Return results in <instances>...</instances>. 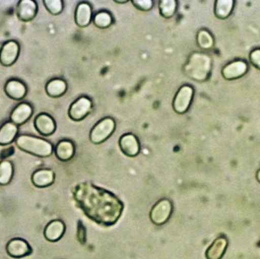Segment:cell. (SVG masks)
<instances>
[{
    "label": "cell",
    "instance_id": "cell-1",
    "mask_svg": "<svg viewBox=\"0 0 260 259\" xmlns=\"http://www.w3.org/2000/svg\"><path fill=\"white\" fill-rule=\"evenodd\" d=\"M73 198L85 216L102 227L116 225L124 209L123 202L115 195L89 182L78 184Z\"/></svg>",
    "mask_w": 260,
    "mask_h": 259
},
{
    "label": "cell",
    "instance_id": "cell-2",
    "mask_svg": "<svg viewBox=\"0 0 260 259\" xmlns=\"http://www.w3.org/2000/svg\"><path fill=\"white\" fill-rule=\"evenodd\" d=\"M211 68V58L202 53H192L184 67L186 76L197 82L206 81L210 74Z\"/></svg>",
    "mask_w": 260,
    "mask_h": 259
},
{
    "label": "cell",
    "instance_id": "cell-3",
    "mask_svg": "<svg viewBox=\"0 0 260 259\" xmlns=\"http://www.w3.org/2000/svg\"><path fill=\"white\" fill-rule=\"evenodd\" d=\"M18 149L39 158H47L53 154V147L47 140L28 135H22L15 139Z\"/></svg>",
    "mask_w": 260,
    "mask_h": 259
},
{
    "label": "cell",
    "instance_id": "cell-4",
    "mask_svg": "<svg viewBox=\"0 0 260 259\" xmlns=\"http://www.w3.org/2000/svg\"><path fill=\"white\" fill-rule=\"evenodd\" d=\"M116 123L114 119L107 117L99 121L90 132V140L93 144L105 142L114 133Z\"/></svg>",
    "mask_w": 260,
    "mask_h": 259
},
{
    "label": "cell",
    "instance_id": "cell-5",
    "mask_svg": "<svg viewBox=\"0 0 260 259\" xmlns=\"http://www.w3.org/2000/svg\"><path fill=\"white\" fill-rule=\"evenodd\" d=\"M173 213V204L169 199L159 200L150 211V220L157 226L165 225L169 220Z\"/></svg>",
    "mask_w": 260,
    "mask_h": 259
},
{
    "label": "cell",
    "instance_id": "cell-6",
    "mask_svg": "<svg viewBox=\"0 0 260 259\" xmlns=\"http://www.w3.org/2000/svg\"><path fill=\"white\" fill-rule=\"evenodd\" d=\"M193 88L189 85H183L179 89L173 100V108L177 114H185L190 106L193 97Z\"/></svg>",
    "mask_w": 260,
    "mask_h": 259
},
{
    "label": "cell",
    "instance_id": "cell-7",
    "mask_svg": "<svg viewBox=\"0 0 260 259\" xmlns=\"http://www.w3.org/2000/svg\"><path fill=\"white\" fill-rule=\"evenodd\" d=\"M92 103L86 97H79L73 102L69 109V117L73 121H81L84 120L91 112Z\"/></svg>",
    "mask_w": 260,
    "mask_h": 259
},
{
    "label": "cell",
    "instance_id": "cell-8",
    "mask_svg": "<svg viewBox=\"0 0 260 259\" xmlns=\"http://www.w3.org/2000/svg\"><path fill=\"white\" fill-rule=\"evenodd\" d=\"M19 44L15 41L5 43L0 49V63L3 66L14 65L19 56Z\"/></svg>",
    "mask_w": 260,
    "mask_h": 259
},
{
    "label": "cell",
    "instance_id": "cell-9",
    "mask_svg": "<svg viewBox=\"0 0 260 259\" xmlns=\"http://www.w3.org/2000/svg\"><path fill=\"white\" fill-rule=\"evenodd\" d=\"M6 249L8 255L15 258L28 256L32 252L31 247L28 243L20 238L11 240L6 245Z\"/></svg>",
    "mask_w": 260,
    "mask_h": 259
},
{
    "label": "cell",
    "instance_id": "cell-10",
    "mask_svg": "<svg viewBox=\"0 0 260 259\" xmlns=\"http://www.w3.org/2000/svg\"><path fill=\"white\" fill-rule=\"evenodd\" d=\"M38 9V4L34 0H21L17 4V17L23 22H28L35 18Z\"/></svg>",
    "mask_w": 260,
    "mask_h": 259
},
{
    "label": "cell",
    "instance_id": "cell-11",
    "mask_svg": "<svg viewBox=\"0 0 260 259\" xmlns=\"http://www.w3.org/2000/svg\"><path fill=\"white\" fill-rule=\"evenodd\" d=\"M248 66L243 60H236L223 67L221 75L226 80L232 81L240 79L247 73Z\"/></svg>",
    "mask_w": 260,
    "mask_h": 259
},
{
    "label": "cell",
    "instance_id": "cell-12",
    "mask_svg": "<svg viewBox=\"0 0 260 259\" xmlns=\"http://www.w3.org/2000/svg\"><path fill=\"white\" fill-rule=\"evenodd\" d=\"M35 127L43 136H50L56 131V122L48 114H40L35 120Z\"/></svg>",
    "mask_w": 260,
    "mask_h": 259
},
{
    "label": "cell",
    "instance_id": "cell-13",
    "mask_svg": "<svg viewBox=\"0 0 260 259\" xmlns=\"http://www.w3.org/2000/svg\"><path fill=\"white\" fill-rule=\"evenodd\" d=\"M119 145L122 152L126 156L131 158L137 156L140 152L139 140L133 134L127 133L122 135L119 140Z\"/></svg>",
    "mask_w": 260,
    "mask_h": 259
},
{
    "label": "cell",
    "instance_id": "cell-14",
    "mask_svg": "<svg viewBox=\"0 0 260 259\" xmlns=\"http://www.w3.org/2000/svg\"><path fill=\"white\" fill-rule=\"evenodd\" d=\"M32 114H33V108L29 103H19L11 113V122L16 126H21L28 121Z\"/></svg>",
    "mask_w": 260,
    "mask_h": 259
},
{
    "label": "cell",
    "instance_id": "cell-15",
    "mask_svg": "<svg viewBox=\"0 0 260 259\" xmlns=\"http://www.w3.org/2000/svg\"><path fill=\"white\" fill-rule=\"evenodd\" d=\"M65 224L60 220L50 221L44 229V235L46 240L51 243L59 241L65 234Z\"/></svg>",
    "mask_w": 260,
    "mask_h": 259
},
{
    "label": "cell",
    "instance_id": "cell-16",
    "mask_svg": "<svg viewBox=\"0 0 260 259\" xmlns=\"http://www.w3.org/2000/svg\"><path fill=\"white\" fill-rule=\"evenodd\" d=\"M5 93L12 100H21L27 94V88L21 81L11 79L5 85Z\"/></svg>",
    "mask_w": 260,
    "mask_h": 259
},
{
    "label": "cell",
    "instance_id": "cell-17",
    "mask_svg": "<svg viewBox=\"0 0 260 259\" xmlns=\"http://www.w3.org/2000/svg\"><path fill=\"white\" fill-rule=\"evenodd\" d=\"M55 173L53 170L48 169H41L37 170L31 176V181L35 187L38 188H45L50 187L54 182Z\"/></svg>",
    "mask_w": 260,
    "mask_h": 259
},
{
    "label": "cell",
    "instance_id": "cell-18",
    "mask_svg": "<svg viewBox=\"0 0 260 259\" xmlns=\"http://www.w3.org/2000/svg\"><path fill=\"white\" fill-rule=\"evenodd\" d=\"M92 18V9L88 3H82L78 5L75 13L76 24L81 27L89 25Z\"/></svg>",
    "mask_w": 260,
    "mask_h": 259
},
{
    "label": "cell",
    "instance_id": "cell-19",
    "mask_svg": "<svg viewBox=\"0 0 260 259\" xmlns=\"http://www.w3.org/2000/svg\"><path fill=\"white\" fill-rule=\"evenodd\" d=\"M227 239L225 237H218L206 252V257L207 259H221L225 253L228 247Z\"/></svg>",
    "mask_w": 260,
    "mask_h": 259
},
{
    "label": "cell",
    "instance_id": "cell-20",
    "mask_svg": "<svg viewBox=\"0 0 260 259\" xmlns=\"http://www.w3.org/2000/svg\"><path fill=\"white\" fill-rule=\"evenodd\" d=\"M18 127L12 122L5 123L0 127V145H9L17 138Z\"/></svg>",
    "mask_w": 260,
    "mask_h": 259
},
{
    "label": "cell",
    "instance_id": "cell-21",
    "mask_svg": "<svg viewBox=\"0 0 260 259\" xmlns=\"http://www.w3.org/2000/svg\"><path fill=\"white\" fill-rule=\"evenodd\" d=\"M74 144L69 140H62L56 144L55 155L62 162L70 161L75 155Z\"/></svg>",
    "mask_w": 260,
    "mask_h": 259
},
{
    "label": "cell",
    "instance_id": "cell-22",
    "mask_svg": "<svg viewBox=\"0 0 260 259\" xmlns=\"http://www.w3.org/2000/svg\"><path fill=\"white\" fill-rule=\"evenodd\" d=\"M67 90V82L62 79H53L46 85V92L51 97H61L65 94Z\"/></svg>",
    "mask_w": 260,
    "mask_h": 259
},
{
    "label": "cell",
    "instance_id": "cell-23",
    "mask_svg": "<svg viewBox=\"0 0 260 259\" xmlns=\"http://www.w3.org/2000/svg\"><path fill=\"white\" fill-rule=\"evenodd\" d=\"M235 6L233 0H218L215 2V15L220 19H225L232 14Z\"/></svg>",
    "mask_w": 260,
    "mask_h": 259
},
{
    "label": "cell",
    "instance_id": "cell-24",
    "mask_svg": "<svg viewBox=\"0 0 260 259\" xmlns=\"http://www.w3.org/2000/svg\"><path fill=\"white\" fill-rule=\"evenodd\" d=\"M13 176V165L9 161L0 162V185L6 186L10 183Z\"/></svg>",
    "mask_w": 260,
    "mask_h": 259
},
{
    "label": "cell",
    "instance_id": "cell-25",
    "mask_svg": "<svg viewBox=\"0 0 260 259\" xmlns=\"http://www.w3.org/2000/svg\"><path fill=\"white\" fill-rule=\"evenodd\" d=\"M177 1L175 0H161L159 2L160 14L164 18H171L177 11Z\"/></svg>",
    "mask_w": 260,
    "mask_h": 259
},
{
    "label": "cell",
    "instance_id": "cell-26",
    "mask_svg": "<svg viewBox=\"0 0 260 259\" xmlns=\"http://www.w3.org/2000/svg\"><path fill=\"white\" fill-rule=\"evenodd\" d=\"M112 16L108 12L102 11L96 14L94 17V24L99 28H108L112 24Z\"/></svg>",
    "mask_w": 260,
    "mask_h": 259
},
{
    "label": "cell",
    "instance_id": "cell-27",
    "mask_svg": "<svg viewBox=\"0 0 260 259\" xmlns=\"http://www.w3.org/2000/svg\"><path fill=\"white\" fill-rule=\"evenodd\" d=\"M197 44L203 50H209L213 46V38L207 30H200L197 34Z\"/></svg>",
    "mask_w": 260,
    "mask_h": 259
},
{
    "label": "cell",
    "instance_id": "cell-28",
    "mask_svg": "<svg viewBox=\"0 0 260 259\" xmlns=\"http://www.w3.org/2000/svg\"><path fill=\"white\" fill-rule=\"evenodd\" d=\"M44 5L47 10L53 15H57L63 9V3L61 0H44Z\"/></svg>",
    "mask_w": 260,
    "mask_h": 259
},
{
    "label": "cell",
    "instance_id": "cell-29",
    "mask_svg": "<svg viewBox=\"0 0 260 259\" xmlns=\"http://www.w3.org/2000/svg\"><path fill=\"white\" fill-rule=\"evenodd\" d=\"M132 3L136 9L141 11H149L153 6L151 0H134Z\"/></svg>",
    "mask_w": 260,
    "mask_h": 259
},
{
    "label": "cell",
    "instance_id": "cell-30",
    "mask_svg": "<svg viewBox=\"0 0 260 259\" xmlns=\"http://www.w3.org/2000/svg\"><path fill=\"white\" fill-rule=\"evenodd\" d=\"M249 58H250V61L252 65L255 68L260 70V49H255V50H253L250 53Z\"/></svg>",
    "mask_w": 260,
    "mask_h": 259
},
{
    "label": "cell",
    "instance_id": "cell-31",
    "mask_svg": "<svg viewBox=\"0 0 260 259\" xmlns=\"http://www.w3.org/2000/svg\"><path fill=\"white\" fill-rule=\"evenodd\" d=\"M77 237L81 244H85L86 242V230L84 228L83 225L81 223V221L79 222V225H78Z\"/></svg>",
    "mask_w": 260,
    "mask_h": 259
},
{
    "label": "cell",
    "instance_id": "cell-32",
    "mask_svg": "<svg viewBox=\"0 0 260 259\" xmlns=\"http://www.w3.org/2000/svg\"><path fill=\"white\" fill-rule=\"evenodd\" d=\"M256 179H257L258 182L260 183V169L258 170L257 173H256Z\"/></svg>",
    "mask_w": 260,
    "mask_h": 259
},
{
    "label": "cell",
    "instance_id": "cell-33",
    "mask_svg": "<svg viewBox=\"0 0 260 259\" xmlns=\"http://www.w3.org/2000/svg\"><path fill=\"white\" fill-rule=\"evenodd\" d=\"M116 3H127L128 1H115Z\"/></svg>",
    "mask_w": 260,
    "mask_h": 259
}]
</instances>
